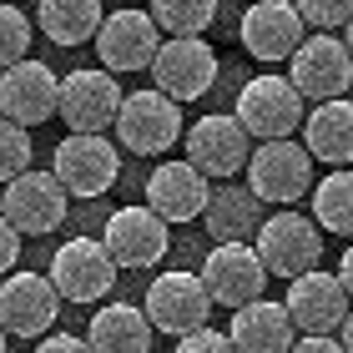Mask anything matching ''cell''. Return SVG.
Listing matches in <instances>:
<instances>
[{"label": "cell", "instance_id": "obj_19", "mask_svg": "<svg viewBox=\"0 0 353 353\" xmlns=\"http://www.w3.org/2000/svg\"><path fill=\"white\" fill-rule=\"evenodd\" d=\"M101 243H106L117 268H157L167 258L172 237H167V222L141 202V207H117V212L106 217Z\"/></svg>", "mask_w": 353, "mask_h": 353}, {"label": "cell", "instance_id": "obj_24", "mask_svg": "<svg viewBox=\"0 0 353 353\" xmlns=\"http://www.w3.org/2000/svg\"><path fill=\"white\" fill-rule=\"evenodd\" d=\"M207 232L222 237V243H243V237H258L263 228V197L252 187H237V182H222L212 187V197H207Z\"/></svg>", "mask_w": 353, "mask_h": 353}, {"label": "cell", "instance_id": "obj_33", "mask_svg": "<svg viewBox=\"0 0 353 353\" xmlns=\"http://www.w3.org/2000/svg\"><path fill=\"white\" fill-rule=\"evenodd\" d=\"M36 353H91V343L76 339V333H46L36 343Z\"/></svg>", "mask_w": 353, "mask_h": 353}, {"label": "cell", "instance_id": "obj_35", "mask_svg": "<svg viewBox=\"0 0 353 353\" xmlns=\"http://www.w3.org/2000/svg\"><path fill=\"white\" fill-rule=\"evenodd\" d=\"M339 278H343V288H348V298H353V243L343 248V258H339Z\"/></svg>", "mask_w": 353, "mask_h": 353}, {"label": "cell", "instance_id": "obj_5", "mask_svg": "<svg viewBox=\"0 0 353 353\" xmlns=\"http://www.w3.org/2000/svg\"><path fill=\"white\" fill-rule=\"evenodd\" d=\"M66 207H71V192L61 187L56 172H21L15 182H6V197H0V212L21 237H46L66 222Z\"/></svg>", "mask_w": 353, "mask_h": 353}, {"label": "cell", "instance_id": "obj_29", "mask_svg": "<svg viewBox=\"0 0 353 353\" xmlns=\"http://www.w3.org/2000/svg\"><path fill=\"white\" fill-rule=\"evenodd\" d=\"M30 56V21L26 10L15 6H0V71H10L15 61Z\"/></svg>", "mask_w": 353, "mask_h": 353}, {"label": "cell", "instance_id": "obj_22", "mask_svg": "<svg viewBox=\"0 0 353 353\" xmlns=\"http://www.w3.org/2000/svg\"><path fill=\"white\" fill-rule=\"evenodd\" d=\"M303 147L323 167H353V101H323L303 117Z\"/></svg>", "mask_w": 353, "mask_h": 353}, {"label": "cell", "instance_id": "obj_25", "mask_svg": "<svg viewBox=\"0 0 353 353\" xmlns=\"http://www.w3.org/2000/svg\"><path fill=\"white\" fill-rule=\"evenodd\" d=\"M101 21H106L101 0H41V6H36V26H41V36H46V41H56V46L96 41Z\"/></svg>", "mask_w": 353, "mask_h": 353}, {"label": "cell", "instance_id": "obj_20", "mask_svg": "<svg viewBox=\"0 0 353 353\" xmlns=\"http://www.w3.org/2000/svg\"><path fill=\"white\" fill-rule=\"evenodd\" d=\"M207 197H212V176H202L197 167L187 162H162L152 176H147V207L167 222H192L207 212Z\"/></svg>", "mask_w": 353, "mask_h": 353}, {"label": "cell", "instance_id": "obj_34", "mask_svg": "<svg viewBox=\"0 0 353 353\" xmlns=\"http://www.w3.org/2000/svg\"><path fill=\"white\" fill-rule=\"evenodd\" d=\"M293 353H343L339 339H318V333H303V339L293 343Z\"/></svg>", "mask_w": 353, "mask_h": 353}, {"label": "cell", "instance_id": "obj_3", "mask_svg": "<svg viewBox=\"0 0 353 353\" xmlns=\"http://www.w3.org/2000/svg\"><path fill=\"white\" fill-rule=\"evenodd\" d=\"M232 117L243 121L248 137L283 141V137H293L303 126L308 111H303V96H298V86L288 81V76H252V81L237 91V111Z\"/></svg>", "mask_w": 353, "mask_h": 353}, {"label": "cell", "instance_id": "obj_4", "mask_svg": "<svg viewBox=\"0 0 353 353\" xmlns=\"http://www.w3.org/2000/svg\"><path fill=\"white\" fill-rule=\"evenodd\" d=\"M182 137V106L172 101L167 91H132L117 111V141L137 157H162L167 147H176Z\"/></svg>", "mask_w": 353, "mask_h": 353}, {"label": "cell", "instance_id": "obj_32", "mask_svg": "<svg viewBox=\"0 0 353 353\" xmlns=\"http://www.w3.org/2000/svg\"><path fill=\"white\" fill-rule=\"evenodd\" d=\"M21 243H26V237L6 222V212H0V278H6V272L15 268V258H21Z\"/></svg>", "mask_w": 353, "mask_h": 353}, {"label": "cell", "instance_id": "obj_8", "mask_svg": "<svg viewBox=\"0 0 353 353\" xmlns=\"http://www.w3.org/2000/svg\"><path fill=\"white\" fill-rule=\"evenodd\" d=\"M51 172L61 176V187H66L71 197H106V192L117 187V172H121L117 141L66 132L61 147L51 152Z\"/></svg>", "mask_w": 353, "mask_h": 353}, {"label": "cell", "instance_id": "obj_21", "mask_svg": "<svg viewBox=\"0 0 353 353\" xmlns=\"http://www.w3.org/2000/svg\"><path fill=\"white\" fill-rule=\"evenodd\" d=\"M228 339H232L237 353H293L298 328H293V318H288L283 303L252 298V303H243V308L232 313Z\"/></svg>", "mask_w": 353, "mask_h": 353}, {"label": "cell", "instance_id": "obj_31", "mask_svg": "<svg viewBox=\"0 0 353 353\" xmlns=\"http://www.w3.org/2000/svg\"><path fill=\"white\" fill-rule=\"evenodd\" d=\"M172 353H237V348H232L228 333H217V328H197V333H182Z\"/></svg>", "mask_w": 353, "mask_h": 353}, {"label": "cell", "instance_id": "obj_9", "mask_svg": "<svg viewBox=\"0 0 353 353\" xmlns=\"http://www.w3.org/2000/svg\"><path fill=\"white\" fill-rule=\"evenodd\" d=\"M46 278L56 283V293L66 303H101L111 288H117V263H111L106 243H96V237H71V243L56 248Z\"/></svg>", "mask_w": 353, "mask_h": 353}, {"label": "cell", "instance_id": "obj_13", "mask_svg": "<svg viewBox=\"0 0 353 353\" xmlns=\"http://www.w3.org/2000/svg\"><path fill=\"white\" fill-rule=\"evenodd\" d=\"M56 318H61V293H56L51 278H41V272H10L0 283V328L10 339L36 343L56 328Z\"/></svg>", "mask_w": 353, "mask_h": 353}, {"label": "cell", "instance_id": "obj_16", "mask_svg": "<svg viewBox=\"0 0 353 353\" xmlns=\"http://www.w3.org/2000/svg\"><path fill=\"white\" fill-rule=\"evenodd\" d=\"M237 36H243V51L252 61L278 66V61H293V51L308 41V26H303L293 0H252Z\"/></svg>", "mask_w": 353, "mask_h": 353}, {"label": "cell", "instance_id": "obj_38", "mask_svg": "<svg viewBox=\"0 0 353 353\" xmlns=\"http://www.w3.org/2000/svg\"><path fill=\"white\" fill-rule=\"evenodd\" d=\"M6 339H10V333H6V328H0V353H6Z\"/></svg>", "mask_w": 353, "mask_h": 353}, {"label": "cell", "instance_id": "obj_2", "mask_svg": "<svg viewBox=\"0 0 353 353\" xmlns=\"http://www.w3.org/2000/svg\"><path fill=\"white\" fill-rule=\"evenodd\" d=\"M323 228H318L313 217L303 212H283L278 217H263L258 237H252V248H258V258L268 268V278H303V272H313L318 258H323V237H318Z\"/></svg>", "mask_w": 353, "mask_h": 353}, {"label": "cell", "instance_id": "obj_39", "mask_svg": "<svg viewBox=\"0 0 353 353\" xmlns=\"http://www.w3.org/2000/svg\"><path fill=\"white\" fill-rule=\"evenodd\" d=\"M117 6H121V0H117Z\"/></svg>", "mask_w": 353, "mask_h": 353}, {"label": "cell", "instance_id": "obj_12", "mask_svg": "<svg viewBox=\"0 0 353 353\" xmlns=\"http://www.w3.org/2000/svg\"><path fill=\"white\" fill-rule=\"evenodd\" d=\"M152 10H111L101 30H96V56H101V71L121 76V71H152L157 51H162V36H157Z\"/></svg>", "mask_w": 353, "mask_h": 353}, {"label": "cell", "instance_id": "obj_27", "mask_svg": "<svg viewBox=\"0 0 353 353\" xmlns=\"http://www.w3.org/2000/svg\"><path fill=\"white\" fill-rule=\"evenodd\" d=\"M152 21L167 36H202L217 21V0H152Z\"/></svg>", "mask_w": 353, "mask_h": 353}, {"label": "cell", "instance_id": "obj_1", "mask_svg": "<svg viewBox=\"0 0 353 353\" xmlns=\"http://www.w3.org/2000/svg\"><path fill=\"white\" fill-rule=\"evenodd\" d=\"M248 187L272 207H293L313 192V157L303 141H258L248 157Z\"/></svg>", "mask_w": 353, "mask_h": 353}, {"label": "cell", "instance_id": "obj_7", "mask_svg": "<svg viewBox=\"0 0 353 353\" xmlns=\"http://www.w3.org/2000/svg\"><path fill=\"white\" fill-rule=\"evenodd\" d=\"M121 86L111 71H71L61 76V106L56 117L66 121V132H81V137H106L117 126V111H121Z\"/></svg>", "mask_w": 353, "mask_h": 353}, {"label": "cell", "instance_id": "obj_37", "mask_svg": "<svg viewBox=\"0 0 353 353\" xmlns=\"http://www.w3.org/2000/svg\"><path fill=\"white\" fill-rule=\"evenodd\" d=\"M343 46H348V56H353V21L343 26Z\"/></svg>", "mask_w": 353, "mask_h": 353}, {"label": "cell", "instance_id": "obj_18", "mask_svg": "<svg viewBox=\"0 0 353 353\" xmlns=\"http://www.w3.org/2000/svg\"><path fill=\"white\" fill-rule=\"evenodd\" d=\"M61 106V76L46 66V61H15L10 71H0V117L15 126H41L51 121Z\"/></svg>", "mask_w": 353, "mask_h": 353}, {"label": "cell", "instance_id": "obj_30", "mask_svg": "<svg viewBox=\"0 0 353 353\" xmlns=\"http://www.w3.org/2000/svg\"><path fill=\"white\" fill-rule=\"evenodd\" d=\"M298 15H303V26H313V30H339L353 21V0H293Z\"/></svg>", "mask_w": 353, "mask_h": 353}, {"label": "cell", "instance_id": "obj_26", "mask_svg": "<svg viewBox=\"0 0 353 353\" xmlns=\"http://www.w3.org/2000/svg\"><path fill=\"white\" fill-rule=\"evenodd\" d=\"M313 222L333 237H353V167H333L323 182L308 192Z\"/></svg>", "mask_w": 353, "mask_h": 353}, {"label": "cell", "instance_id": "obj_28", "mask_svg": "<svg viewBox=\"0 0 353 353\" xmlns=\"http://www.w3.org/2000/svg\"><path fill=\"white\" fill-rule=\"evenodd\" d=\"M21 172H30V132L0 117V187L15 182Z\"/></svg>", "mask_w": 353, "mask_h": 353}, {"label": "cell", "instance_id": "obj_36", "mask_svg": "<svg viewBox=\"0 0 353 353\" xmlns=\"http://www.w3.org/2000/svg\"><path fill=\"white\" fill-rule=\"evenodd\" d=\"M339 343H343V353H353V308H348V318H343V328H339Z\"/></svg>", "mask_w": 353, "mask_h": 353}, {"label": "cell", "instance_id": "obj_10", "mask_svg": "<svg viewBox=\"0 0 353 353\" xmlns=\"http://www.w3.org/2000/svg\"><path fill=\"white\" fill-rule=\"evenodd\" d=\"M212 308H217V303L207 298V288H202L197 272H162V278H152L147 303H141V313L152 318V328L172 333V339L207 328Z\"/></svg>", "mask_w": 353, "mask_h": 353}, {"label": "cell", "instance_id": "obj_11", "mask_svg": "<svg viewBox=\"0 0 353 353\" xmlns=\"http://www.w3.org/2000/svg\"><path fill=\"white\" fill-rule=\"evenodd\" d=\"M283 308H288V318H293V328H298V333L333 339V333L343 328V318H348V308H353V298H348V288H343L339 272L313 268V272H303V278L288 283Z\"/></svg>", "mask_w": 353, "mask_h": 353}, {"label": "cell", "instance_id": "obj_15", "mask_svg": "<svg viewBox=\"0 0 353 353\" xmlns=\"http://www.w3.org/2000/svg\"><path fill=\"white\" fill-rule=\"evenodd\" d=\"M152 76H157V91H167L176 106L197 101L217 81V51L202 36H167L152 61Z\"/></svg>", "mask_w": 353, "mask_h": 353}, {"label": "cell", "instance_id": "obj_17", "mask_svg": "<svg viewBox=\"0 0 353 353\" xmlns=\"http://www.w3.org/2000/svg\"><path fill=\"white\" fill-rule=\"evenodd\" d=\"M252 157V137L243 132V121L217 111V117H197V126L187 132V162L202 176H217V182H232L237 172H248Z\"/></svg>", "mask_w": 353, "mask_h": 353}, {"label": "cell", "instance_id": "obj_6", "mask_svg": "<svg viewBox=\"0 0 353 353\" xmlns=\"http://www.w3.org/2000/svg\"><path fill=\"white\" fill-rule=\"evenodd\" d=\"M288 81L298 86L303 101H313V106H323V101H339V96H348L353 86V56H348V46L339 36H308L293 51V61H288Z\"/></svg>", "mask_w": 353, "mask_h": 353}, {"label": "cell", "instance_id": "obj_14", "mask_svg": "<svg viewBox=\"0 0 353 353\" xmlns=\"http://www.w3.org/2000/svg\"><path fill=\"white\" fill-rule=\"evenodd\" d=\"M202 288H207V298H212L217 308H232V313L243 308V303L263 298L268 268L258 258V248L252 243H217L202 263Z\"/></svg>", "mask_w": 353, "mask_h": 353}, {"label": "cell", "instance_id": "obj_23", "mask_svg": "<svg viewBox=\"0 0 353 353\" xmlns=\"http://www.w3.org/2000/svg\"><path fill=\"white\" fill-rule=\"evenodd\" d=\"M152 333H157L152 318L137 303H106L91 318L86 343H91V353H152Z\"/></svg>", "mask_w": 353, "mask_h": 353}]
</instances>
